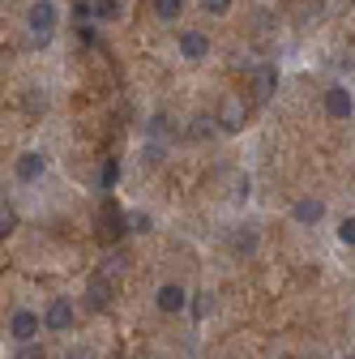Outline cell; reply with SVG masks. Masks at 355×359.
Here are the masks:
<instances>
[{"label":"cell","instance_id":"7402d4cb","mask_svg":"<svg viewBox=\"0 0 355 359\" xmlns=\"http://www.w3.org/2000/svg\"><path fill=\"white\" fill-rule=\"evenodd\" d=\"M146 133H150V137H163V133H167V116H154Z\"/></svg>","mask_w":355,"mask_h":359},{"label":"cell","instance_id":"52a82bcc","mask_svg":"<svg viewBox=\"0 0 355 359\" xmlns=\"http://www.w3.org/2000/svg\"><path fill=\"white\" fill-rule=\"evenodd\" d=\"M326 116L330 120H351L355 116V99H351L347 86H330L326 90Z\"/></svg>","mask_w":355,"mask_h":359},{"label":"cell","instance_id":"8fae6325","mask_svg":"<svg viewBox=\"0 0 355 359\" xmlns=\"http://www.w3.org/2000/svg\"><path fill=\"white\" fill-rule=\"evenodd\" d=\"M257 244H261V240H257V231H253V227H240V231L232 236V248H236L240 257H253V252H257Z\"/></svg>","mask_w":355,"mask_h":359},{"label":"cell","instance_id":"44dd1931","mask_svg":"<svg viewBox=\"0 0 355 359\" xmlns=\"http://www.w3.org/2000/svg\"><path fill=\"white\" fill-rule=\"evenodd\" d=\"M146 163H150V167H159V163H163V146H159V142H150V146H146Z\"/></svg>","mask_w":355,"mask_h":359},{"label":"cell","instance_id":"277c9868","mask_svg":"<svg viewBox=\"0 0 355 359\" xmlns=\"http://www.w3.org/2000/svg\"><path fill=\"white\" fill-rule=\"evenodd\" d=\"M214 124L223 128V133H240V128L248 124V103H244L240 95H223V103H218V116H214Z\"/></svg>","mask_w":355,"mask_h":359},{"label":"cell","instance_id":"d6986e66","mask_svg":"<svg viewBox=\"0 0 355 359\" xmlns=\"http://www.w3.org/2000/svg\"><path fill=\"white\" fill-rule=\"evenodd\" d=\"M201 9L214 13V18H227L232 13V0H201Z\"/></svg>","mask_w":355,"mask_h":359},{"label":"cell","instance_id":"e0dca14e","mask_svg":"<svg viewBox=\"0 0 355 359\" xmlns=\"http://www.w3.org/2000/svg\"><path fill=\"white\" fill-rule=\"evenodd\" d=\"M13 359H48V351H43V342L34 338V342H18Z\"/></svg>","mask_w":355,"mask_h":359},{"label":"cell","instance_id":"ffe728a7","mask_svg":"<svg viewBox=\"0 0 355 359\" xmlns=\"http://www.w3.org/2000/svg\"><path fill=\"white\" fill-rule=\"evenodd\" d=\"M13 227H18V214H13V210H9V201H5V210H0V236H9Z\"/></svg>","mask_w":355,"mask_h":359},{"label":"cell","instance_id":"3957f363","mask_svg":"<svg viewBox=\"0 0 355 359\" xmlns=\"http://www.w3.org/2000/svg\"><path fill=\"white\" fill-rule=\"evenodd\" d=\"M43 330V312H34V308H18V312H9V338L13 342H34Z\"/></svg>","mask_w":355,"mask_h":359},{"label":"cell","instance_id":"ba28073f","mask_svg":"<svg viewBox=\"0 0 355 359\" xmlns=\"http://www.w3.org/2000/svg\"><path fill=\"white\" fill-rule=\"evenodd\" d=\"M291 218L300 222V227H317V222L326 218V201H321V197H300V201L291 205Z\"/></svg>","mask_w":355,"mask_h":359},{"label":"cell","instance_id":"9c48e42d","mask_svg":"<svg viewBox=\"0 0 355 359\" xmlns=\"http://www.w3.org/2000/svg\"><path fill=\"white\" fill-rule=\"evenodd\" d=\"M180 56H185L189 65H201V60L210 56V39H206L201 30H185V34H180Z\"/></svg>","mask_w":355,"mask_h":359},{"label":"cell","instance_id":"603a6c76","mask_svg":"<svg viewBox=\"0 0 355 359\" xmlns=\"http://www.w3.org/2000/svg\"><path fill=\"white\" fill-rule=\"evenodd\" d=\"M95 13H99V18H112V13H116V0H99Z\"/></svg>","mask_w":355,"mask_h":359},{"label":"cell","instance_id":"7a4b0ae2","mask_svg":"<svg viewBox=\"0 0 355 359\" xmlns=\"http://www.w3.org/2000/svg\"><path fill=\"white\" fill-rule=\"evenodd\" d=\"M73 321H77L73 299H69V295H52V299H48V308H43V325H48L52 334H69V330H73Z\"/></svg>","mask_w":355,"mask_h":359},{"label":"cell","instance_id":"4fadbf2b","mask_svg":"<svg viewBox=\"0 0 355 359\" xmlns=\"http://www.w3.org/2000/svg\"><path fill=\"white\" fill-rule=\"evenodd\" d=\"M154 13H159V22H175L185 13V0H154Z\"/></svg>","mask_w":355,"mask_h":359},{"label":"cell","instance_id":"8992f818","mask_svg":"<svg viewBox=\"0 0 355 359\" xmlns=\"http://www.w3.org/2000/svg\"><path fill=\"white\" fill-rule=\"evenodd\" d=\"M13 175L22 180V184H34V180L48 175V158H43L39 150H22V154H18V163H13Z\"/></svg>","mask_w":355,"mask_h":359},{"label":"cell","instance_id":"5b68a950","mask_svg":"<svg viewBox=\"0 0 355 359\" xmlns=\"http://www.w3.org/2000/svg\"><path fill=\"white\" fill-rule=\"evenodd\" d=\"M189 304H193V295H189V287H180V283H163V287L154 291V308L167 312V317H180Z\"/></svg>","mask_w":355,"mask_h":359},{"label":"cell","instance_id":"d4e9b609","mask_svg":"<svg viewBox=\"0 0 355 359\" xmlns=\"http://www.w3.org/2000/svg\"><path fill=\"white\" fill-rule=\"evenodd\" d=\"M69 359H86V351H73V355H69Z\"/></svg>","mask_w":355,"mask_h":359},{"label":"cell","instance_id":"6da1fadb","mask_svg":"<svg viewBox=\"0 0 355 359\" xmlns=\"http://www.w3.org/2000/svg\"><path fill=\"white\" fill-rule=\"evenodd\" d=\"M56 22H60V9L52 5V0H34V5L26 9V30H30V43H34V48L52 43Z\"/></svg>","mask_w":355,"mask_h":359},{"label":"cell","instance_id":"2e32d148","mask_svg":"<svg viewBox=\"0 0 355 359\" xmlns=\"http://www.w3.org/2000/svg\"><path fill=\"white\" fill-rule=\"evenodd\" d=\"M210 312H214V295H210V291H197V295H193V317L206 321Z\"/></svg>","mask_w":355,"mask_h":359},{"label":"cell","instance_id":"7c38bea8","mask_svg":"<svg viewBox=\"0 0 355 359\" xmlns=\"http://www.w3.org/2000/svg\"><path fill=\"white\" fill-rule=\"evenodd\" d=\"M86 304H91V312H103V308H107V278H103V274L91 283V291H86Z\"/></svg>","mask_w":355,"mask_h":359},{"label":"cell","instance_id":"5bb4252c","mask_svg":"<svg viewBox=\"0 0 355 359\" xmlns=\"http://www.w3.org/2000/svg\"><path fill=\"white\" fill-rule=\"evenodd\" d=\"M116 184H120V163H116V158H107V163H103V171H99V189H107V193H112Z\"/></svg>","mask_w":355,"mask_h":359},{"label":"cell","instance_id":"9a60e30c","mask_svg":"<svg viewBox=\"0 0 355 359\" xmlns=\"http://www.w3.org/2000/svg\"><path fill=\"white\" fill-rule=\"evenodd\" d=\"M124 222H128V231H138V236H146V231L154 227V218H150V214H142V210H133V214H124Z\"/></svg>","mask_w":355,"mask_h":359},{"label":"cell","instance_id":"ac0fdd59","mask_svg":"<svg viewBox=\"0 0 355 359\" xmlns=\"http://www.w3.org/2000/svg\"><path fill=\"white\" fill-rule=\"evenodd\" d=\"M338 244H347V248H355V214H347V218L338 222Z\"/></svg>","mask_w":355,"mask_h":359},{"label":"cell","instance_id":"cb8c5ba5","mask_svg":"<svg viewBox=\"0 0 355 359\" xmlns=\"http://www.w3.org/2000/svg\"><path fill=\"white\" fill-rule=\"evenodd\" d=\"M193 124H197V128H193V137H210V120H206V116L193 120Z\"/></svg>","mask_w":355,"mask_h":359},{"label":"cell","instance_id":"30bf717a","mask_svg":"<svg viewBox=\"0 0 355 359\" xmlns=\"http://www.w3.org/2000/svg\"><path fill=\"white\" fill-rule=\"evenodd\" d=\"M274 86H279L274 69H257V73H253V95H257V99H270V95H274Z\"/></svg>","mask_w":355,"mask_h":359}]
</instances>
